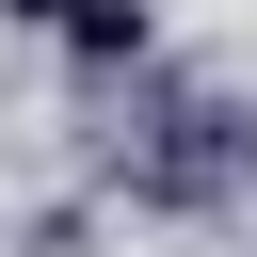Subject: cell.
<instances>
[{
    "label": "cell",
    "instance_id": "7a4b0ae2",
    "mask_svg": "<svg viewBox=\"0 0 257 257\" xmlns=\"http://www.w3.org/2000/svg\"><path fill=\"white\" fill-rule=\"evenodd\" d=\"M0 16H16V32H64V16H80V0H0Z\"/></svg>",
    "mask_w": 257,
    "mask_h": 257
},
{
    "label": "cell",
    "instance_id": "6da1fadb",
    "mask_svg": "<svg viewBox=\"0 0 257 257\" xmlns=\"http://www.w3.org/2000/svg\"><path fill=\"white\" fill-rule=\"evenodd\" d=\"M64 48H80V64H145V0H80Z\"/></svg>",
    "mask_w": 257,
    "mask_h": 257
}]
</instances>
